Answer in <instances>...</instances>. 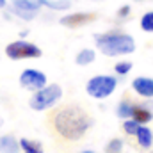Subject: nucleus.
Segmentation results:
<instances>
[{
    "instance_id": "1",
    "label": "nucleus",
    "mask_w": 153,
    "mask_h": 153,
    "mask_svg": "<svg viewBox=\"0 0 153 153\" xmlns=\"http://www.w3.org/2000/svg\"><path fill=\"white\" fill-rule=\"evenodd\" d=\"M53 125H55V130L61 134V137L68 141H78L93 126V117L80 107L71 105V107L61 109L55 114Z\"/></svg>"
},
{
    "instance_id": "2",
    "label": "nucleus",
    "mask_w": 153,
    "mask_h": 153,
    "mask_svg": "<svg viewBox=\"0 0 153 153\" xmlns=\"http://www.w3.org/2000/svg\"><path fill=\"white\" fill-rule=\"evenodd\" d=\"M96 48L107 57H119L135 52V41L130 34L121 30H109L102 34H94Z\"/></svg>"
},
{
    "instance_id": "3",
    "label": "nucleus",
    "mask_w": 153,
    "mask_h": 153,
    "mask_svg": "<svg viewBox=\"0 0 153 153\" xmlns=\"http://www.w3.org/2000/svg\"><path fill=\"white\" fill-rule=\"evenodd\" d=\"M61 98H62V87H61L59 84H46L43 89L36 91V93L30 96L29 105H30L32 111L43 112V111L52 109Z\"/></svg>"
},
{
    "instance_id": "4",
    "label": "nucleus",
    "mask_w": 153,
    "mask_h": 153,
    "mask_svg": "<svg viewBox=\"0 0 153 153\" xmlns=\"http://www.w3.org/2000/svg\"><path fill=\"white\" fill-rule=\"evenodd\" d=\"M117 87V78L112 75H96L87 80L85 93L94 100H105L109 98Z\"/></svg>"
},
{
    "instance_id": "5",
    "label": "nucleus",
    "mask_w": 153,
    "mask_h": 153,
    "mask_svg": "<svg viewBox=\"0 0 153 153\" xmlns=\"http://www.w3.org/2000/svg\"><path fill=\"white\" fill-rule=\"evenodd\" d=\"M5 55L11 61H23V59H39L43 55L38 45L23 39H16L5 46Z\"/></svg>"
},
{
    "instance_id": "6",
    "label": "nucleus",
    "mask_w": 153,
    "mask_h": 153,
    "mask_svg": "<svg viewBox=\"0 0 153 153\" xmlns=\"http://www.w3.org/2000/svg\"><path fill=\"white\" fill-rule=\"evenodd\" d=\"M46 84H48L46 82V75L43 71L36 70V68H27L20 75V85L23 89H27V91H32V93L43 89Z\"/></svg>"
},
{
    "instance_id": "7",
    "label": "nucleus",
    "mask_w": 153,
    "mask_h": 153,
    "mask_svg": "<svg viewBox=\"0 0 153 153\" xmlns=\"http://www.w3.org/2000/svg\"><path fill=\"white\" fill-rule=\"evenodd\" d=\"M38 0H13V13L22 20H34L39 13Z\"/></svg>"
},
{
    "instance_id": "8",
    "label": "nucleus",
    "mask_w": 153,
    "mask_h": 153,
    "mask_svg": "<svg viewBox=\"0 0 153 153\" xmlns=\"http://www.w3.org/2000/svg\"><path fill=\"white\" fill-rule=\"evenodd\" d=\"M94 20H96L94 13H70V14H64L59 20V23L62 27H68V29H78V27H84Z\"/></svg>"
},
{
    "instance_id": "9",
    "label": "nucleus",
    "mask_w": 153,
    "mask_h": 153,
    "mask_svg": "<svg viewBox=\"0 0 153 153\" xmlns=\"http://www.w3.org/2000/svg\"><path fill=\"white\" fill-rule=\"evenodd\" d=\"M132 89L143 98H153V78H150V76L134 78L132 80Z\"/></svg>"
},
{
    "instance_id": "10",
    "label": "nucleus",
    "mask_w": 153,
    "mask_h": 153,
    "mask_svg": "<svg viewBox=\"0 0 153 153\" xmlns=\"http://www.w3.org/2000/svg\"><path fill=\"white\" fill-rule=\"evenodd\" d=\"M132 119H135L139 125H146V123H150L153 119V111L148 105H134Z\"/></svg>"
},
{
    "instance_id": "11",
    "label": "nucleus",
    "mask_w": 153,
    "mask_h": 153,
    "mask_svg": "<svg viewBox=\"0 0 153 153\" xmlns=\"http://www.w3.org/2000/svg\"><path fill=\"white\" fill-rule=\"evenodd\" d=\"M20 141L13 135H2L0 137V153H20Z\"/></svg>"
},
{
    "instance_id": "12",
    "label": "nucleus",
    "mask_w": 153,
    "mask_h": 153,
    "mask_svg": "<svg viewBox=\"0 0 153 153\" xmlns=\"http://www.w3.org/2000/svg\"><path fill=\"white\" fill-rule=\"evenodd\" d=\"M135 137H137V143H139V146H141V148H144V150L152 148V144H153V132L148 128V126L141 125V126H139V130H137V134H135Z\"/></svg>"
},
{
    "instance_id": "13",
    "label": "nucleus",
    "mask_w": 153,
    "mask_h": 153,
    "mask_svg": "<svg viewBox=\"0 0 153 153\" xmlns=\"http://www.w3.org/2000/svg\"><path fill=\"white\" fill-rule=\"evenodd\" d=\"M20 148L23 153H45L43 150V144L36 141V139H27V137H22L20 139Z\"/></svg>"
},
{
    "instance_id": "14",
    "label": "nucleus",
    "mask_w": 153,
    "mask_h": 153,
    "mask_svg": "<svg viewBox=\"0 0 153 153\" xmlns=\"http://www.w3.org/2000/svg\"><path fill=\"white\" fill-rule=\"evenodd\" d=\"M94 59H96V52L91 48H84L75 55V62L78 66H87V64L94 62Z\"/></svg>"
},
{
    "instance_id": "15",
    "label": "nucleus",
    "mask_w": 153,
    "mask_h": 153,
    "mask_svg": "<svg viewBox=\"0 0 153 153\" xmlns=\"http://www.w3.org/2000/svg\"><path fill=\"white\" fill-rule=\"evenodd\" d=\"M41 7H48V9H57V11H66L70 9V2L68 0H38Z\"/></svg>"
},
{
    "instance_id": "16",
    "label": "nucleus",
    "mask_w": 153,
    "mask_h": 153,
    "mask_svg": "<svg viewBox=\"0 0 153 153\" xmlns=\"http://www.w3.org/2000/svg\"><path fill=\"white\" fill-rule=\"evenodd\" d=\"M132 111H134V103L128 102V100H123V102L117 103L116 114L119 116L121 119H130V117H132Z\"/></svg>"
},
{
    "instance_id": "17",
    "label": "nucleus",
    "mask_w": 153,
    "mask_h": 153,
    "mask_svg": "<svg viewBox=\"0 0 153 153\" xmlns=\"http://www.w3.org/2000/svg\"><path fill=\"white\" fill-rule=\"evenodd\" d=\"M141 29L144 32H153V11H148L141 16Z\"/></svg>"
},
{
    "instance_id": "18",
    "label": "nucleus",
    "mask_w": 153,
    "mask_h": 153,
    "mask_svg": "<svg viewBox=\"0 0 153 153\" xmlns=\"http://www.w3.org/2000/svg\"><path fill=\"white\" fill-rule=\"evenodd\" d=\"M130 70H132V62L130 61H119V62H116V66H114L116 75H119V76L128 75Z\"/></svg>"
},
{
    "instance_id": "19",
    "label": "nucleus",
    "mask_w": 153,
    "mask_h": 153,
    "mask_svg": "<svg viewBox=\"0 0 153 153\" xmlns=\"http://www.w3.org/2000/svg\"><path fill=\"white\" fill-rule=\"evenodd\" d=\"M105 153H123V141L121 139H111L105 146Z\"/></svg>"
},
{
    "instance_id": "20",
    "label": "nucleus",
    "mask_w": 153,
    "mask_h": 153,
    "mask_svg": "<svg viewBox=\"0 0 153 153\" xmlns=\"http://www.w3.org/2000/svg\"><path fill=\"white\" fill-rule=\"evenodd\" d=\"M139 126H141V125H139L135 119H132V117H130V119H125V123H123V130H125L128 135H135L137 130H139Z\"/></svg>"
},
{
    "instance_id": "21",
    "label": "nucleus",
    "mask_w": 153,
    "mask_h": 153,
    "mask_svg": "<svg viewBox=\"0 0 153 153\" xmlns=\"http://www.w3.org/2000/svg\"><path fill=\"white\" fill-rule=\"evenodd\" d=\"M130 14V5H123V7H119V11H117V18H126Z\"/></svg>"
},
{
    "instance_id": "22",
    "label": "nucleus",
    "mask_w": 153,
    "mask_h": 153,
    "mask_svg": "<svg viewBox=\"0 0 153 153\" xmlns=\"http://www.w3.org/2000/svg\"><path fill=\"white\" fill-rule=\"evenodd\" d=\"M7 5V0H0V9H4Z\"/></svg>"
},
{
    "instance_id": "23",
    "label": "nucleus",
    "mask_w": 153,
    "mask_h": 153,
    "mask_svg": "<svg viewBox=\"0 0 153 153\" xmlns=\"http://www.w3.org/2000/svg\"><path fill=\"white\" fill-rule=\"evenodd\" d=\"M80 153H94L93 150H84V152H80Z\"/></svg>"
},
{
    "instance_id": "24",
    "label": "nucleus",
    "mask_w": 153,
    "mask_h": 153,
    "mask_svg": "<svg viewBox=\"0 0 153 153\" xmlns=\"http://www.w3.org/2000/svg\"><path fill=\"white\" fill-rule=\"evenodd\" d=\"M0 125H2V119H0Z\"/></svg>"
}]
</instances>
